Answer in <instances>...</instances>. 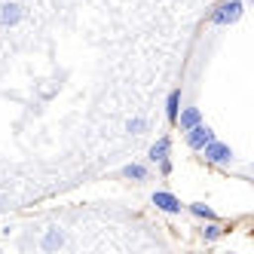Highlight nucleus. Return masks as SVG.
Returning a JSON list of instances; mask_svg holds the SVG:
<instances>
[{
	"label": "nucleus",
	"mask_w": 254,
	"mask_h": 254,
	"mask_svg": "<svg viewBox=\"0 0 254 254\" xmlns=\"http://www.w3.org/2000/svg\"><path fill=\"white\" fill-rule=\"evenodd\" d=\"M178 111H181V89H172L169 98H166V117H169V123H175Z\"/></svg>",
	"instance_id": "obj_8"
},
{
	"label": "nucleus",
	"mask_w": 254,
	"mask_h": 254,
	"mask_svg": "<svg viewBox=\"0 0 254 254\" xmlns=\"http://www.w3.org/2000/svg\"><path fill=\"white\" fill-rule=\"evenodd\" d=\"M242 12H245L242 0H224V3L211 12V25H233V22L242 19Z\"/></svg>",
	"instance_id": "obj_1"
},
{
	"label": "nucleus",
	"mask_w": 254,
	"mask_h": 254,
	"mask_svg": "<svg viewBox=\"0 0 254 254\" xmlns=\"http://www.w3.org/2000/svg\"><path fill=\"white\" fill-rule=\"evenodd\" d=\"M153 205L159 208V211H166V214H181V199L175 196V193H169V190H156L153 193Z\"/></svg>",
	"instance_id": "obj_4"
},
{
	"label": "nucleus",
	"mask_w": 254,
	"mask_h": 254,
	"mask_svg": "<svg viewBox=\"0 0 254 254\" xmlns=\"http://www.w3.org/2000/svg\"><path fill=\"white\" fill-rule=\"evenodd\" d=\"M211 138H214V129H211V126L196 123L193 129H187V147H190V150H202Z\"/></svg>",
	"instance_id": "obj_3"
},
{
	"label": "nucleus",
	"mask_w": 254,
	"mask_h": 254,
	"mask_svg": "<svg viewBox=\"0 0 254 254\" xmlns=\"http://www.w3.org/2000/svg\"><path fill=\"white\" fill-rule=\"evenodd\" d=\"M169 150H172V141H169V135H162L156 144H153V147L147 150V159L150 162H156V166H159V162L162 159H169Z\"/></svg>",
	"instance_id": "obj_6"
},
{
	"label": "nucleus",
	"mask_w": 254,
	"mask_h": 254,
	"mask_svg": "<svg viewBox=\"0 0 254 254\" xmlns=\"http://www.w3.org/2000/svg\"><path fill=\"white\" fill-rule=\"evenodd\" d=\"M64 242V233L62 230H49V236L43 239V248H56V245H62Z\"/></svg>",
	"instance_id": "obj_12"
},
{
	"label": "nucleus",
	"mask_w": 254,
	"mask_h": 254,
	"mask_svg": "<svg viewBox=\"0 0 254 254\" xmlns=\"http://www.w3.org/2000/svg\"><path fill=\"white\" fill-rule=\"evenodd\" d=\"M175 123L181 126V132H187V129H193L196 123H202V111H199V107H184V111H178Z\"/></svg>",
	"instance_id": "obj_5"
},
{
	"label": "nucleus",
	"mask_w": 254,
	"mask_h": 254,
	"mask_svg": "<svg viewBox=\"0 0 254 254\" xmlns=\"http://www.w3.org/2000/svg\"><path fill=\"white\" fill-rule=\"evenodd\" d=\"M123 178H129V181H147V166H141V162H129V166L123 169Z\"/></svg>",
	"instance_id": "obj_9"
},
{
	"label": "nucleus",
	"mask_w": 254,
	"mask_h": 254,
	"mask_svg": "<svg viewBox=\"0 0 254 254\" xmlns=\"http://www.w3.org/2000/svg\"><path fill=\"white\" fill-rule=\"evenodd\" d=\"M202 156H205V162H211V166H227V162H233V147L224 144V141H217V138H211L202 147Z\"/></svg>",
	"instance_id": "obj_2"
},
{
	"label": "nucleus",
	"mask_w": 254,
	"mask_h": 254,
	"mask_svg": "<svg viewBox=\"0 0 254 254\" xmlns=\"http://www.w3.org/2000/svg\"><path fill=\"white\" fill-rule=\"evenodd\" d=\"M224 233H227V230L217 224V221H208V227H202V239H205V242H214V239H221Z\"/></svg>",
	"instance_id": "obj_11"
},
{
	"label": "nucleus",
	"mask_w": 254,
	"mask_h": 254,
	"mask_svg": "<svg viewBox=\"0 0 254 254\" xmlns=\"http://www.w3.org/2000/svg\"><path fill=\"white\" fill-rule=\"evenodd\" d=\"M19 19H22V6H15V3L0 6V25H15Z\"/></svg>",
	"instance_id": "obj_7"
},
{
	"label": "nucleus",
	"mask_w": 254,
	"mask_h": 254,
	"mask_svg": "<svg viewBox=\"0 0 254 254\" xmlns=\"http://www.w3.org/2000/svg\"><path fill=\"white\" fill-rule=\"evenodd\" d=\"M144 126H147V123H144V120H129V126H126V129H129V132H144Z\"/></svg>",
	"instance_id": "obj_13"
},
{
	"label": "nucleus",
	"mask_w": 254,
	"mask_h": 254,
	"mask_svg": "<svg viewBox=\"0 0 254 254\" xmlns=\"http://www.w3.org/2000/svg\"><path fill=\"white\" fill-rule=\"evenodd\" d=\"M159 172H162V175H172V162L162 159V162H159Z\"/></svg>",
	"instance_id": "obj_14"
},
{
	"label": "nucleus",
	"mask_w": 254,
	"mask_h": 254,
	"mask_svg": "<svg viewBox=\"0 0 254 254\" xmlns=\"http://www.w3.org/2000/svg\"><path fill=\"white\" fill-rule=\"evenodd\" d=\"M187 208H190V214H196V217H202V221H217V214H214V208H211V205H205V202H190Z\"/></svg>",
	"instance_id": "obj_10"
}]
</instances>
